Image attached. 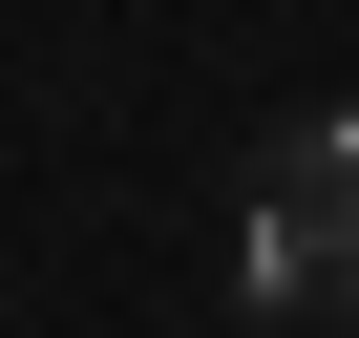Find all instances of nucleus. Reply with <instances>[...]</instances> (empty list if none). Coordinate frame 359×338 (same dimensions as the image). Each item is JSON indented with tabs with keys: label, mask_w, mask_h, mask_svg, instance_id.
I'll list each match as a JSON object with an SVG mask.
<instances>
[{
	"label": "nucleus",
	"mask_w": 359,
	"mask_h": 338,
	"mask_svg": "<svg viewBox=\"0 0 359 338\" xmlns=\"http://www.w3.org/2000/svg\"><path fill=\"white\" fill-rule=\"evenodd\" d=\"M233 296H254V317H359V106H317V127L254 169Z\"/></svg>",
	"instance_id": "nucleus-1"
}]
</instances>
